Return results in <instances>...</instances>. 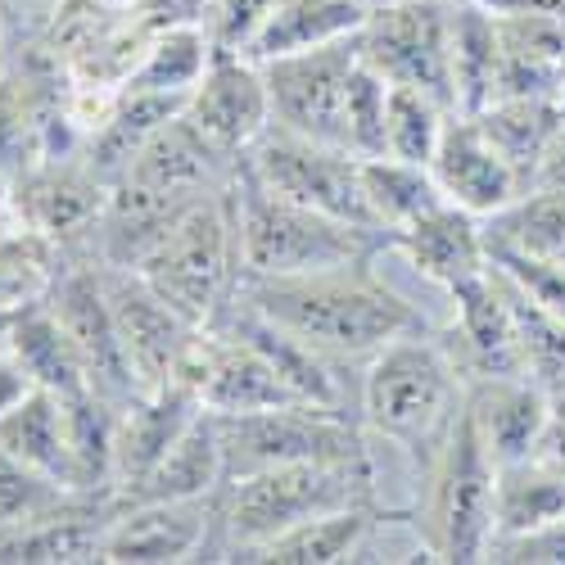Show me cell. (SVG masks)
I'll use <instances>...</instances> for the list:
<instances>
[{
	"mask_svg": "<svg viewBox=\"0 0 565 565\" xmlns=\"http://www.w3.org/2000/svg\"><path fill=\"white\" fill-rule=\"evenodd\" d=\"M185 118H191L217 150L245 159V150L276 122L263 64H254L241 51H213L209 73L191 90Z\"/></svg>",
	"mask_w": 565,
	"mask_h": 565,
	"instance_id": "cell-14",
	"label": "cell"
},
{
	"mask_svg": "<svg viewBox=\"0 0 565 565\" xmlns=\"http://www.w3.org/2000/svg\"><path fill=\"white\" fill-rule=\"evenodd\" d=\"M362 6H385V0H362Z\"/></svg>",
	"mask_w": 565,
	"mask_h": 565,
	"instance_id": "cell-44",
	"label": "cell"
},
{
	"mask_svg": "<svg viewBox=\"0 0 565 565\" xmlns=\"http://www.w3.org/2000/svg\"><path fill=\"white\" fill-rule=\"evenodd\" d=\"M213 498L118 502L114 521L105 530V543H100V561H114V565L204 561L209 539H213Z\"/></svg>",
	"mask_w": 565,
	"mask_h": 565,
	"instance_id": "cell-13",
	"label": "cell"
},
{
	"mask_svg": "<svg viewBox=\"0 0 565 565\" xmlns=\"http://www.w3.org/2000/svg\"><path fill=\"white\" fill-rule=\"evenodd\" d=\"M362 181H366V200L371 213L381 222L385 235L403 231L407 222H416L420 213H430L444 204V191L435 185L430 168L420 163H403V159H362Z\"/></svg>",
	"mask_w": 565,
	"mask_h": 565,
	"instance_id": "cell-31",
	"label": "cell"
},
{
	"mask_svg": "<svg viewBox=\"0 0 565 565\" xmlns=\"http://www.w3.org/2000/svg\"><path fill=\"white\" fill-rule=\"evenodd\" d=\"M498 461L484 448L476 416L461 407L452 435L416 476V515L435 561H489Z\"/></svg>",
	"mask_w": 565,
	"mask_h": 565,
	"instance_id": "cell-6",
	"label": "cell"
},
{
	"mask_svg": "<svg viewBox=\"0 0 565 565\" xmlns=\"http://www.w3.org/2000/svg\"><path fill=\"white\" fill-rule=\"evenodd\" d=\"M235 231H241V280L263 276H308L362 263L385 235L349 226L340 217H326L308 204L258 185L245 168L235 172Z\"/></svg>",
	"mask_w": 565,
	"mask_h": 565,
	"instance_id": "cell-5",
	"label": "cell"
},
{
	"mask_svg": "<svg viewBox=\"0 0 565 565\" xmlns=\"http://www.w3.org/2000/svg\"><path fill=\"white\" fill-rule=\"evenodd\" d=\"M358 68V32L303 55L263 64L271 118L295 136L349 150V77Z\"/></svg>",
	"mask_w": 565,
	"mask_h": 565,
	"instance_id": "cell-10",
	"label": "cell"
},
{
	"mask_svg": "<svg viewBox=\"0 0 565 565\" xmlns=\"http://www.w3.org/2000/svg\"><path fill=\"white\" fill-rule=\"evenodd\" d=\"M476 122L507 154V163L525 177V185H534V172L552 146V136L565 122V105L552 96H498L476 114Z\"/></svg>",
	"mask_w": 565,
	"mask_h": 565,
	"instance_id": "cell-26",
	"label": "cell"
},
{
	"mask_svg": "<svg viewBox=\"0 0 565 565\" xmlns=\"http://www.w3.org/2000/svg\"><path fill=\"white\" fill-rule=\"evenodd\" d=\"M358 55L390 86H416L452 105V0H385L358 28Z\"/></svg>",
	"mask_w": 565,
	"mask_h": 565,
	"instance_id": "cell-9",
	"label": "cell"
},
{
	"mask_svg": "<svg viewBox=\"0 0 565 565\" xmlns=\"http://www.w3.org/2000/svg\"><path fill=\"white\" fill-rule=\"evenodd\" d=\"M114 185L100 181L86 168V159H41L19 177V222L45 241H55L60 249L73 241H90L105 217Z\"/></svg>",
	"mask_w": 565,
	"mask_h": 565,
	"instance_id": "cell-17",
	"label": "cell"
},
{
	"mask_svg": "<svg viewBox=\"0 0 565 565\" xmlns=\"http://www.w3.org/2000/svg\"><path fill=\"white\" fill-rule=\"evenodd\" d=\"M366 14L371 6H362V0H271V10L245 55L254 64H271L286 55L317 51V45L353 36L366 23Z\"/></svg>",
	"mask_w": 565,
	"mask_h": 565,
	"instance_id": "cell-22",
	"label": "cell"
},
{
	"mask_svg": "<svg viewBox=\"0 0 565 565\" xmlns=\"http://www.w3.org/2000/svg\"><path fill=\"white\" fill-rule=\"evenodd\" d=\"M45 303H51V312L60 317V326L68 331V340L77 344L90 390L105 394L118 407H127L131 398H140V385H136V375H131L127 349L118 340V326H114V312H109L100 263L60 271V280L51 286V295H45Z\"/></svg>",
	"mask_w": 565,
	"mask_h": 565,
	"instance_id": "cell-12",
	"label": "cell"
},
{
	"mask_svg": "<svg viewBox=\"0 0 565 565\" xmlns=\"http://www.w3.org/2000/svg\"><path fill=\"white\" fill-rule=\"evenodd\" d=\"M0 452H10L14 461L41 470L68 489H77L73 480V452H68V420H64V398L51 390H32L28 398H19L6 416H0Z\"/></svg>",
	"mask_w": 565,
	"mask_h": 565,
	"instance_id": "cell-24",
	"label": "cell"
},
{
	"mask_svg": "<svg viewBox=\"0 0 565 565\" xmlns=\"http://www.w3.org/2000/svg\"><path fill=\"white\" fill-rule=\"evenodd\" d=\"M452 109L416 86H390V114H385V154L403 163L430 168L439 136L448 127Z\"/></svg>",
	"mask_w": 565,
	"mask_h": 565,
	"instance_id": "cell-34",
	"label": "cell"
},
{
	"mask_svg": "<svg viewBox=\"0 0 565 565\" xmlns=\"http://www.w3.org/2000/svg\"><path fill=\"white\" fill-rule=\"evenodd\" d=\"M271 10V0H204V28L213 36L217 51H249V41L258 36L263 19Z\"/></svg>",
	"mask_w": 565,
	"mask_h": 565,
	"instance_id": "cell-37",
	"label": "cell"
},
{
	"mask_svg": "<svg viewBox=\"0 0 565 565\" xmlns=\"http://www.w3.org/2000/svg\"><path fill=\"white\" fill-rule=\"evenodd\" d=\"M466 407L476 416V430L498 466L521 461L543 444L552 394L534 385L530 375H511V381H470Z\"/></svg>",
	"mask_w": 565,
	"mask_h": 565,
	"instance_id": "cell-20",
	"label": "cell"
},
{
	"mask_svg": "<svg viewBox=\"0 0 565 565\" xmlns=\"http://www.w3.org/2000/svg\"><path fill=\"white\" fill-rule=\"evenodd\" d=\"M100 276H105L109 312H114L118 340L127 349V362H131V375H136L140 394L168 390L177 366H181V353L191 349L195 331H204V326H191L172 303H163L146 286V276L131 271V267L100 263Z\"/></svg>",
	"mask_w": 565,
	"mask_h": 565,
	"instance_id": "cell-11",
	"label": "cell"
},
{
	"mask_svg": "<svg viewBox=\"0 0 565 565\" xmlns=\"http://www.w3.org/2000/svg\"><path fill=\"white\" fill-rule=\"evenodd\" d=\"M430 177L444 191L448 204L476 213V217H498L502 209H511L530 185L525 177L507 163V154L484 136V127L476 122V114H452L439 150L430 159Z\"/></svg>",
	"mask_w": 565,
	"mask_h": 565,
	"instance_id": "cell-16",
	"label": "cell"
},
{
	"mask_svg": "<svg viewBox=\"0 0 565 565\" xmlns=\"http://www.w3.org/2000/svg\"><path fill=\"white\" fill-rule=\"evenodd\" d=\"M534 185H565V122L552 136V146H547V154H543V163L534 172Z\"/></svg>",
	"mask_w": 565,
	"mask_h": 565,
	"instance_id": "cell-40",
	"label": "cell"
},
{
	"mask_svg": "<svg viewBox=\"0 0 565 565\" xmlns=\"http://www.w3.org/2000/svg\"><path fill=\"white\" fill-rule=\"evenodd\" d=\"M222 439V484L235 476H249L263 466H290V461H331L353 466L375 476V457L366 435L349 420V412H331L317 403H286L245 416H213Z\"/></svg>",
	"mask_w": 565,
	"mask_h": 565,
	"instance_id": "cell-7",
	"label": "cell"
},
{
	"mask_svg": "<svg viewBox=\"0 0 565 565\" xmlns=\"http://www.w3.org/2000/svg\"><path fill=\"white\" fill-rule=\"evenodd\" d=\"M371 521H375V502L326 511V515H312V521L286 530L280 539H271L249 561H276V565H335V561H353V552H358V543H362Z\"/></svg>",
	"mask_w": 565,
	"mask_h": 565,
	"instance_id": "cell-30",
	"label": "cell"
},
{
	"mask_svg": "<svg viewBox=\"0 0 565 565\" xmlns=\"http://www.w3.org/2000/svg\"><path fill=\"white\" fill-rule=\"evenodd\" d=\"M498 276H502V290H507V303H511V317H515V335H521L525 375L534 385H543L552 398L565 394V321L556 312H547L530 290L515 286L502 267H498Z\"/></svg>",
	"mask_w": 565,
	"mask_h": 565,
	"instance_id": "cell-32",
	"label": "cell"
},
{
	"mask_svg": "<svg viewBox=\"0 0 565 565\" xmlns=\"http://www.w3.org/2000/svg\"><path fill=\"white\" fill-rule=\"evenodd\" d=\"M565 521V457L534 448L521 461L498 466L493 489V543H511Z\"/></svg>",
	"mask_w": 565,
	"mask_h": 565,
	"instance_id": "cell-21",
	"label": "cell"
},
{
	"mask_svg": "<svg viewBox=\"0 0 565 565\" xmlns=\"http://www.w3.org/2000/svg\"><path fill=\"white\" fill-rule=\"evenodd\" d=\"M385 114H390V82L366 68L358 55V68L349 77V150L358 159L385 154Z\"/></svg>",
	"mask_w": 565,
	"mask_h": 565,
	"instance_id": "cell-36",
	"label": "cell"
},
{
	"mask_svg": "<svg viewBox=\"0 0 565 565\" xmlns=\"http://www.w3.org/2000/svg\"><path fill=\"white\" fill-rule=\"evenodd\" d=\"M231 185L185 204L168 222V231L146 249V258L131 267L191 326H213L231 308L235 290H241V276H245Z\"/></svg>",
	"mask_w": 565,
	"mask_h": 565,
	"instance_id": "cell-4",
	"label": "cell"
},
{
	"mask_svg": "<svg viewBox=\"0 0 565 565\" xmlns=\"http://www.w3.org/2000/svg\"><path fill=\"white\" fill-rule=\"evenodd\" d=\"M539 448L565 457V394L552 398V416H547V430H543V444Z\"/></svg>",
	"mask_w": 565,
	"mask_h": 565,
	"instance_id": "cell-41",
	"label": "cell"
},
{
	"mask_svg": "<svg viewBox=\"0 0 565 565\" xmlns=\"http://www.w3.org/2000/svg\"><path fill=\"white\" fill-rule=\"evenodd\" d=\"M385 241L416 267L420 280H430V286L444 295L466 286V280H476L480 271H489L484 217L466 213L448 200L430 213H420L416 222H407L403 231L385 235Z\"/></svg>",
	"mask_w": 565,
	"mask_h": 565,
	"instance_id": "cell-18",
	"label": "cell"
},
{
	"mask_svg": "<svg viewBox=\"0 0 565 565\" xmlns=\"http://www.w3.org/2000/svg\"><path fill=\"white\" fill-rule=\"evenodd\" d=\"M213 36L200 19H185V23H172L163 28L150 45L140 64L131 68V77L122 86L131 90H163V96H191L200 86V77L209 73L213 64Z\"/></svg>",
	"mask_w": 565,
	"mask_h": 565,
	"instance_id": "cell-29",
	"label": "cell"
},
{
	"mask_svg": "<svg viewBox=\"0 0 565 565\" xmlns=\"http://www.w3.org/2000/svg\"><path fill=\"white\" fill-rule=\"evenodd\" d=\"M204 412V403L185 390L168 385L154 394H140L118 412V452H114V502L127 498L150 470L163 461V452L185 435V426Z\"/></svg>",
	"mask_w": 565,
	"mask_h": 565,
	"instance_id": "cell-19",
	"label": "cell"
},
{
	"mask_svg": "<svg viewBox=\"0 0 565 565\" xmlns=\"http://www.w3.org/2000/svg\"><path fill=\"white\" fill-rule=\"evenodd\" d=\"M235 172H241V159L217 150L191 118L177 114L172 122H163L146 140V150L131 159L122 181L140 185V191H150L159 200L191 204V200H204L213 191H226V185L235 181Z\"/></svg>",
	"mask_w": 565,
	"mask_h": 565,
	"instance_id": "cell-15",
	"label": "cell"
},
{
	"mask_svg": "<svg viewBox=\"0 0 565 565\" xmlns=\"http://www.w3.org/2000/svg\"><path fill=\"white\" fill-rule=\"evenodd\" d=\"M6 23H10V19H6V6H0V45H6Z\"/></svg>",
	"mask_w": 565,
	"mask_h": 565,
	"instance_id": "cell-43",
	"label": "cell"
},
{
	"mask_svg": "<svg viewBox=\"0 0 565 565\" xmlns=\"http://www.w3.org/2000/svg\"><path fill=\"white\" fill-rule=\"evenodd\" d=\"M6 6V19L10 14H28V19H55L60 0H0Z\"/></svg>",
	"mask_w": 565,
	"mask_h": 565,
	"instance_id": "cell-42",
	"label": "cell"
},
{
	"mask_svg": "<svg viewBox=\"0 0 565 565\" xmlns=\"http://www.w3.org/2000/svg\"><path fill=\"white\" fill-rule=\"evenodd\" d=\"M60 245L45 235L14 226L0 235V312H23L51 295L60 280Z\"/></svg>",
	"mask_w": 565,
	"mask_h": 565,
	"instance_id": "cell-33",
	"label": "cell"
},
{
	"mask_svg": "<svg viewBox=\"0 0 565 565\" xmlns=\"http://www.w3.org/2000/svg\"><path fill=\"white\" fill-rule=\"evenodd\" d=\"M489 249L565 263V185H530V191L484 222Z\"/></svg>",
	"mask_w": 565,
	"mask_h": 565,
	"instance_id": "cell-28",
	"label": "cell"
},
{
	"mask_svg": "<svg viewBox=\"0 0 565 565\" xmlns=\"http://www.w3.org/2000/svg\"><path fill=\"white\" fill-rule=\"evenodd\" d=\"M41 163V100L19 73H0V177Z\"/></svg>",
	"mask_w": 565,
	"mask_h": 565,
	"instance_id": "cell-35",
	"label": "cell"
},
{
	"mask_svg": "<svg viewBox=\"0 0 565 565\" xmlns=\"http://www.w3.org/2000/svg\"><path fill=\"white\" fill-rule=\"evenodd\" d=\"M36 385H32V375L23 371V362L10 353V349H0V416H6L19 398H28Z\"/></svg>",
	"mask_w": 565,
	"mask_h": 565,
	"instance_id": "cell-39",
	"label": "cell"
},
{
	"mask_svg": "<svg viewBox=\"0 0 565 565\" xmlns=\"http://www.w3.org/2000/svg\"><path fill=\"white\" fill-rule=\"evenodd\" d=\"M222 439L213 412H200L185 435L163 452V461L118 502H185V498H213L222 489Z\"/></svg>",
	"mask_w": 565,
	"mask_h": 565,
	"instance_id": "cell-23",
	"label": "cell"
},
{
	"mask_svg": "<svg viewBox=\"0 0 565 565\" xmlns=\"http://www.w3.org/2000/svg\"><path fill=\"white\" fill-rule=\"evenodd\" d=\"M235 295L254 312H263L271 326L290 331L295 340L312 344L317 353L335 362L371 358L412 331H430L426 312L381 267H371V254L362 263L331 271L241 280Z\"/></svg>",
	"mask_w": 565,
	"mask_h": 565,
	"instance_id": "cell-1",
	"label": "cell"
},
{
	"mask_svg": "<svg viewBox=\"0 0 565 565\" xmlns=\"http://www.w3.org/2000/svg\"><path fill=\"white\" fill-rule=\"evenodd\" d=\"M375 502V476L331 461H290L263 466L249 476H235L213 498V539L209 552L231 561H249L258 547L280 539L286 530L312 521L326 511H344Z\"/></svg>",
	"mask_w": 565,
	"mask_h": 565,
	"instance_id": "cell-3",
	"label": "cell"
},
{
	"mask_svg": "<svg viewBox=\"0 0 565 565\" xmlns=\"http://www.w3.org/2000/svg\"><path fill=\"white\" fill-rule=\"evenodd\" d=\"M498 96V14L484 0H452V105L480 114Z\"/></svg>",
	"mask_w": 565,
	"mask_h": 565,
	"instance_id": "cell-27",
	"label": "cell"
},
{
	"mask_svg": "<svg viewBox=\"0 0 565 565\" xmlns=\"http://www.w3.org/2000/svg\"><path fill=\"white\" fill-rule=\"evenodd\" d=\"M489 263H498L515 286L530 290L547 312H556L565 321V263L525 258V254H507V249H489Z\"/></svg>",
	"mask_w": 565,
	"mask_h": 565,
	"instance_id": "cell-38",
	"label": "cell"
},
{
	"mask_svg": "<svg viewBox=\"0 0 565 565\" xmlns=\"http://www.w3.org/2000/svg\"><path fill=\"white\" fill-rule=\"evenodd\" d=\"M466 394L470 385L439 331H412L366 358V375L358 390L362 426L371 430V439L412 457L420 476L452 435Z\"/></svg>",
	"mask_w": 565,
	"mask_h": 565,
	"instance_id": "cell-2",
	"label": "cell"
},
{
	"mask_svg": "<svg viewBox=\"0 0 565 565\" xmlns=\"http://www.w3.org/2000/svg\"><path fill=\"white\" fill-rule=\"evenodd\" d=\"M241 168L258 185H267V191L286 195L295 204H308V209H317L326 217H340L349 226L385 235L381 222H375V213H371L366 181H362V159L353 150L321 146V140L295 136V131L271 122L245 150Z\"/></svg>",
	"mask_w": 565,
	"mask_h": 565,
	"instance_id": "cell-8",
	"label": "cell"
},
{
	"mask_svg": "<svg viewBox=\"0 0 565 565\" xmlns=\"http://www.w3.org/2000/svg\"><path fill=\"white\" fill-rule=\"evenodd\" d=\"M6 349L23 362V371L32 375V385H41V390H51L60 398L90 390L82 353H77V344L68 340V331L60 326V317L51 312L45 299L14 317V331H10Z\"/></svg>",
	"mask_w": 565,
	"mask_h": 565,
	"instance_id": "cell-25",
	"label": "cell"
}]
</instances>
